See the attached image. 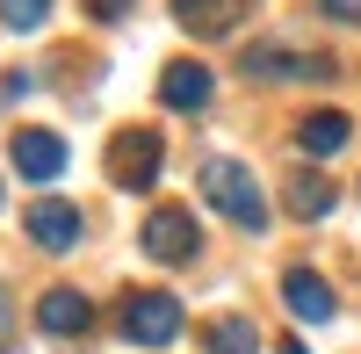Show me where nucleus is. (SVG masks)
<instances>
[{
  "instance_id": "7",
  "label": "nucleus",
  "mask_w": 361,
  "mask_h": 354,
  "mask_svg": "<svg viewBox=\"0 0 361 354\" xmlns=\"http://www.w3.org/2000/svg\"><path fill=\"white\" fill-rule=\"evenodd\" d=\"M8 159H15L22 181H58L66 173V138L58 130H22V138H8Z\"/></svg>"
},
{
  "instance_id": "2",
  "label": "nucleus",
  "mask_w": 361,
  "mask_h": 354,
  "mask_svg": "<svg viewBox=\"0 0 361 354\" xmlns=\"http://www.w3.org/2000/svg\"><path fill=\"white\" fill-rule=\"evenodd\" d=\"M159 166H166V138H159L152 123H130V130H116V138H109V181L123 188V195L152 188V181H159Z\"/></svg>"
},
{
  "instance_id": "14",
  "label": "nucleus",
  "mask_w": 361,
  "mask_h": 354,
  "mask_svg": "<svg viewBox=\"0 0 361 354\" xmlns=\"http://www.w3.org/2000/svg\"><path fill=\"white\" fill-rule=\"evenodd\" d=\"M289 210L296 217H325V210H333V181H318V173H296V181H289Z\"/></svg>"
},
{
  "instance_id": "1",
  "label": "nucleus",
  "mask_w": 361,
  "mask_h": 354,
  "mask_svg": "<svg viewBox=\"0 0 361 354\" xmlns=\"http://www.w3.org/2000/svg\"><path fill=\"white\" fill-rule=\"evenodd\" d=\"M195 188L209 195V210H224L231 224H246V231L267 224V195H260V181H253V166H238V159H202Z\"/></svg>"
},
{
  "instance_id": "5",
  "label": "nucleus",
  "mask_w": 361,
  "mask_h": 354,
  "mask_svg": "<svg viewBox=\"0 0 361 354\" xmlns=\"http://www.w3.org/2000/svg\"><path fill=\"white\" fill-rule=\"evenodd\" d=\"M22 231H29L44 253H73L87 224H80V202H66V195H37V202L22 210Z\"/></svg>"
},
{
  "instance_id": "15",
  "label": "nucleus",
  "mask_w": 361,
  "mask_h": 354,
  "mask_svg": "<svg viewBox=\"0 0 361 354\" xmlns=\"http://www.w3.org/2000/svg\"><path fill=\"white\" fill-rule=\"evenodd\" d=\"M44 15H51V0H0V29H44Z\"/></svg>"
},
{
  "instance_id": "17",
  "label": "nucleus",
  "mask_w": 361,
  "mask_h": 354,
  "mask_svg": "<svg viewBox=\"0 0 361 354\" xmlns=\"http://www.w3.org/2000/svg\"><path fill=\"white\" fill-rule=\"evenodd\" d=\"M325 22H361V0H318Z\"/></svg>"
},
{
  "instance_id": "4",
  "label": "nucleus",
  "mask_w": 361,
  "mask_h": 354,
  "mask_svg": "<svg viewBox=\"0 0 361 354\" xmlns=\"http://www.w3.org/2000/svg\"><path fill=\"white\" fill-rule=\"evenodd\" d=\"M123 340H130V347H166V340H180V304L166 297V289H137V297H123Z\"/></svg>"
},
{
  "instance_id": "11",
  "label": "nucleus",
  "mask_w": 361,
  "mask_h": 354,
  "mask_svg": "<svg viewBox=\"0 0 361 354\" xmlns=\"http://www.w3.org/2000/svg\"><path fill=\"white\" fill-rule=\"evenodd\" d=\"M209 94H217V80H209V66H195V58H173L159 73V102L166 109H202Z\"/></svg>"
},
{
  "instance_id": "10",
  "label": "nucleus",
  "mask_w": 361,
  "mask_h": 354,
  "mask_svg": "<svg viewBox=\"0 0 361 354\" xmlns=\"http://www.w3.org/2000/svg\"><path fill=\"white\" fill-rule=\"evenodd\" d=\"M37 326H44L51 340H73V333H87V326H94V304H87L80 289H44V304H37Z\"/></svg>"
},
{
  "instance_id": "18",
  "label": "nucleus",
  "mask_w": 361,
  "mask_h": 354,
  "mask_svg": "<svg viewBox=\"0 0 361 354\" xmlns=\"http://www.w3.org/2000/svg\"><path fill=\"white\" fill-rule=\"evenodd\" d=\"M0 94H8V102H22V94H37V73H8V80H0Z\"/></svg>"
},
{
  "instance_id": "19",
  "label": "nucleus",
  "mask_w": 361,
  "mask_h": 354,
  "mask_svg": "<svg viewBox=\"0 0 361 354\" xmlns=\"http://www.w3.org/2000/svg\"><path fill=\"white\" fill-rule=\"evenodd\" d=\"M8 333H15V326H8V289H0V340H8Z\"/></svg>"
},
{
  "instance_id": "3",
  "label": "nucleus",
  "mask_w": 361,
  "mask_h": 354,
  "mask_svg": "<svg viewBox=\"0 0 361 354\" xmlns=\"http://www.w3.org/2000/svg\"><path fill=\"white\" fill-rule=\"evenodd\" d=\"M137 246L159 260V268H180V260H195L202 253V224H195V210H152L145 217V231H137Z\"/></svg>"
},
{
  "instance_id": "16",
  "label": "nucleus",
  "mask_w": 361,
  "mask_h": 354,
  "mask_svg": "<svg viewBox=\"0 0 361 354\" xmlns=\"http://www.w3.org/2000/svg\"><path fill=\"white\" fill-rule=\"evenodd\" d=\"M80 8L94 15V22H130V8H137V0H80Z\"/></svg>"
},
{
  "instance_id": "6",
  "label": "nucleus",
  "mask_w": 361,
  "mask_h": 354,
  "mask_svg": "<svg viewBox=\"0 0 361 354\" xmlns=\"http://www.w3.org/2000/svg\"><path fill=\"white\" fill-rule=\"evenodd\" d=\"M282 304L296 326H325V318H340V297H333V282L311 275V268H289L282 275Z\"/></svg>"
},
{
  "instance_id": "12",
  "label": "nucleus",
  "mask_w": 361,
  "mask_h": 354,
  "mask_svg": "<svg viewBox=\"0 0 361 354\" xmlns=\"http://www.w3.org/2000/svg\"><path fill=\"white\" fill-rule=\"evenodd\" d=\"M347 138H354V123H347L340 109H318V116H304V123H296V145H304L311 159H333Z\"/></svg>"
},
{
  "instance_id": "8",
  "label": "nucleus",
  "mask_w": 361,
  "mask_h": 354,
  "mask_svg": "<svg viewBox=\"0 0 361 354\" xmlns=\"http://www.w3.org/2000/svg\"><path fill=\"white\" fill-rule=\"evenodd\" d=\"M246 80H325L333 66L325 58H304V51H282V44H246Z\"/></svg>"
},
{
  "instance_id": "9",
  "label": "nucleus",
  "mask_w": 361,
  "mask_h": 354,
  "mask_svg": "<svg viewBox=\"0 0 361 354\" xmlns=\"http://www.w3.org/2000/svg\"><path fill=\"white\" fill-rule=\"evenodd\" d=\"M246 15H253V0H173V22L188 37H231Z\"/></svg>"
},
{
  "instance_id": "13",
  "label": "nucleus",
  "mask_w": 361,
  "mask_h": 354,
  "mask_svg": "<svg viewBox=\"0 0 361 354\" xmlns=\"http://www.w3.org/2000/svg\"><path fill=\"white\" fill-rule=\"evenodd\" d=\"M202 347H209V354H260V326H253V318H238V311H224V318H209V326H202Z\"/></svg>"
}]
</instances>
